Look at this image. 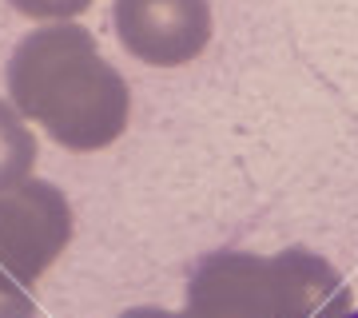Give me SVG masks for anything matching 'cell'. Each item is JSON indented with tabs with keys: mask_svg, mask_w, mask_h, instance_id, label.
Wrapping results in <instances>:
<instances>
[{
	"mask_svg": "<svg viewBox=\"0 0 358 318\" xmlns=\"http://www.w3.org/2000/svg\"><path fill=\"white\" fill-rule=\"evenodd\" d=\"M115 318H183V315L164 310V306H128L124 315H115Z\"/></svg>",
	"mask_w": 358,
	"mask_h": 318,
	"instance_id": "cell-9",
	"label": "cell"
},
{
	"mask_svg": "<svg viewBox=\"0 0 358 318\" xmlns=\"http://www.w3.org/2000/svg\"><path fill=\"white\" fill-rule=\"evenodd\" d=\"M271 294L279 318H346L350 315V287L338 270L315 251H291L267 259Z\"/></svg>",
	"mask_w": 358,
	"mask_h": 318,
	"instance_id": "cell-5",
	"label": "cell"
},
{
	"mask_svg": "<svg viewBox=\"0 0 358 318\" xmlns=\"http://www.w3.org/2000/svg\"><path fill=\"white\" fill-rule=\"evenodd\" d=\"M0 318H36V298H32V291L20 287L4 267H0Z\"/></svg>",
	"mask_w": 358,
	"mask_h": 318,
	"instance_id": "cell-8",
	"label": "cell"
},
{
	"mask_svg": "<svg viewBox=\"0 0 358 318\" xmlns=\"http://www.w3.org/2000/svg\"><path fill=\"white\" fill-rule=\"evenodd\" d=\"M346 318H358V310H350V315H346Z\"/></svg>",
	"mask_w": 358,
	"mask_h": 318,
	"instance_id": "cell-10",
	"label": "cell"
},
{
	"mask_svg": "<svg viewBox=\"0 0 358 318\" xmlns=\"http://www.w3.org/2000/svg\"><path fill=\"white\" fill-rule=\"evenodd\" d=\"M36 155H40V147H36V136H32L28 120L8 100H0V191L32 179Z\"/></svg>",
	"mask_w": 358,
	"mask_h": 318,
	"instance_id": "cell-6",
	"label": "cell"
},
{
	"mask_svg": "<svg viewBox=\"0 0 358 318\" xmlns=\"http://www.w3.org/2000/svg\"><path fill=\"white\" fill-rule=\"evenodd\" d=\"M8 103L48 131L64 152L88 155L112 147L131 120V88L100 52L88 28L40 24L8 56Z\"/></svg>",
	"mask_w": 358,
	"mask_h": 318,
	"instance_id": "cell-1",
	"label": "cell"
},
{
	"mask_svg": "<svg viewBox=\"0 0 358 318\" xmlns=\"http://www.w3.org/2000/svg\"><path fill=\"white\" fill-rule=\"evenodd\" d=\"M20 16L40 24H72L80 13H88L92 0H8Z\"/></svg>",
	"mask_w": 358,
	"mask_h": 318,
	"instance_id": "cell-7",
	"label": "cell"
},
{
	"mask_svg": "<svg viewBox=\"0 0 358 318\" xmlns=\"http://www.w3.org/2000/svg\"><path fill=\"white\" fill-rule=\"evenodd\" d=\"M115 40L148 68H183L203 56L215 20L207 0H115Z\"/></svg>",
	"mask_w": 358,
	"mask_h": 318,
	"instance_id": "cell-3",
	"label": "cell"
},
{
	"mask_svg": "<svg viewBox=\"0 0 358 318\" xmlns=\"http://www.w3.org/2000/svg\"><path fill=\"white\" fill-rule=\"evenodd\" d=\"M72 203L48 179L0 191V267L32 291L72 243Z\"/></svg>",
	"mask_w": 358,
	"mask_h": 318,
	"instance_id": "cell-2",
	"label": "cell"
},
{
	"mask_svg": "<svg viewBox=\"0 0 358 318\" xmlns=\"http://www.w3.org/2000/svg\"><path fill=\"white\" fill-rule=\"evenodd\" d=\"M183 318H279L271 267L251 251H215L192 270Z\"/></svg>",
	"mask_w": 358,
	"mask_h": 318,
	"instance_id": "cell-4",
	"label": "cell"
}]
</instances>
